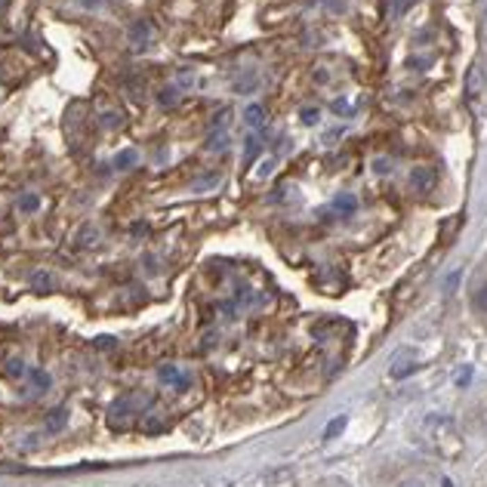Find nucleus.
<instances>
[{
    "mask_svg": "<svg viewBox=\"0 0 487 487\" xmlns=\"http://www.w3.org/2000/svg\"><path fill=\"white\" fill-rule=\"evenodd\" d=\"M426 435L435 441V450H438L441 456H447V460H456V456L463 454V441L460 435H456V426L450 422L447 417H429L426 420Z\"/></svg>",
    "mask_w": 487,
    "mask_h": 487,
    "instance_id": "nucleus-1",
    "label": "nucleus"
},
{
    "mask_svg": "<svg viewBox=\"0 0 487 487\" xmlns=\"http://www.w3.org/2000/svg\"><path fill=\"white\" fill-rule=\"evenodd\" d=\"M145 404H148L145 395H127V398H120L118 404H111V410H109V426L111 429H127V426H130V420L136 417V410H139V407H145Z\"/></svg>",
    "mask_w": 487,
    "mask_h": 487,
    "instance_id": "nucleus-2",
    "label": "nucleus"
},
{
    "mask_svg": "<svg viewBox=\"0 0 487 487\" xmlns=\"http://www.w3.org/2000/svg\"><path fill=\"white\" fill-rule=\"evenodd\" d=\"M417 367H420L417 355H413L410 349H398V352L392 355V367H389V374H392V379H407V376L417 374Z\"/></svg>",
    "mask_w": 487,
    "mask_h": 487,
    "instance_id": "nucleus-3",
    "label": "nucleus"
},
{
    "mask_svg": "<svg viewBox=\"0 0 487 487\" xmlns=\"http://www.w3.org/2000/svg\"><path fill=\"white\" fill-rule=\"evenodd\" d=\"M481 99H484V74L478 65H472L465 71V102H469V109H481Z\"/></svg>",
    "mask_w": 487,
    "mask_h": 487,
    "instance_id": "nucleus-4",
    "label": "nucleus"
},
{
    "mask_svg": "<svg viewBox=\"0 0 487 487\" xmlns=\"http://www.w3.org/2000/svg\"><path fill=\"white\" fill-rule=\"evenodd\" d=\"M157 379L163 385H170V389H189L191 385V374L185 367H179V364H161L157 367Z\"/></svg>",
    "mask_w": 487,
    "mask_h": 487,
    "instance_id": "nucleus-5",
    "label": "nucleus"
},
{
    "mask_svg": "<svg viewBox=\"0 0 487 487\" xmlns=\"http://www.w3.org/2000/svg\"><path fill=\"white\" fill-rule=\"evenodd\" d=\"M435 185H438V170L435 167H417L410 173V189L417 195H429V191H435Z\"/></svg>",
    "mask_w": 487,
    "mask_h": 487,
    "instance_id": "nucleus-6",
    "label": "nucleus"
},
{
    "mask_svg": "<svg viewBox=\"0 0 487 487\" xmlns=\"http://www.w3.org/2000/svg\"><path fill=\"white\" fill-rule=\"evenodd\" d=\"M154 25L148 22V19H139V22H133L130 25V31H127V38H130V47L133 49H145L148 44L154 40Z\"/></svg>",
    "mask_w": 487,
    "mask_h": 487,
    "instance_id": "nucleus-7",
    "label": "nucleus"
},
{
    "mask_svg": "<svg viewBox=\"0 0 487 487\" xmlns=\"http://www.w3.org/2000/svg\"><path fill=\"white\" fill-rule=\"evenodd\" d=\"M296 478V469L293 465H271V469L262 475V484L266 487H284Z\"/></svg>",
    "mask_w": 487,
    "mask_h": 487,
    "instance_id": "nucleus-8",
    "label": "nucleus"
},
{
    "mask_svg": "<svg viewBox=\"0 0 487 487\" xmlns=\"http://www.w3.org/2000/svg\"><path fill=\"white\" fill-rule=\"evenodd\" d=\"M28 284H31L34 293H49L56 287V278H53V271H47V269H34L31 278H28Z\"/></svg>",
    "mask_w": 487,
    "mask_h": 487,
    "instance_id": "nucleus-9",
    "label": "nucleus"
},
{
    "mask_svg": "<svg viewBox=\"0 0 487 487\" xmlns=\"http://www.w3.org/2000/svg\"><path fill=\"white\" fill-rule=\"evenodd\" d=\"M102 241V228H96V225H83V232L77 234V244H81L83 250H90V247H96V244Z\"/></svg>",
    "mask_w": 487,
    "mask_h": 487,
    "instance_id": "nucleus-10",
    "label": "nucleus"
},
{
    "mask_svg": "<svg viewBox=\"0 0 487 487\" xmlns=\"http://www.w3.org/2000/svg\"><path fill=\"white\" fill-rule=\"evenodd\" d=\"M358 210V200L355 195H336L333 198V213H342V216H352Z\"/></svg>",
    "mask_w": 487,
    "mask_h": 487,
    "instance_id": "nucleus-11",
    "label": "nucleus"
},
{
    "mask_svg": "<svg viewBox=\"0 0 487 487\" xmlns=\"http://www.w3.org/2000/svg\"><path fill=\"white\" fill-rule=\"evenodd\" d=\"M65 422H68V410H65V407H56V410L49 413V420H47V432L49 435L62 432V429H65Z\"/></svg>",
    "mask_w": 487,
    "mask_h": 487,
    "instance_id": "nucleus-12",
    "label": "nucleus"
},
{
    "mask_svg": "<svg viewBox=\"0 0 487 487\" xmlns=\"http://www.w3.org/2000/svg\"><path fill=\"white\" fill-rule=\"evenodd\" d=\"M244 124L253 127V130H260V127L266 124V111H262V105H247V111H244Z\"/></svg>",
    "mask_w": 487,
    "mask_h": 487,
    "instance_id": "nucleus-13",
    "label": "nucleus"
},
{
    "mask_svg": "<svg viewBox=\"0 0 487 487\" xmlns=\"http://www.w3.org/2000/svg\"><path fill=\"white\" fill-rule=\"evenodd\" d=\"M28 370H31V367H25V361H19V358H10V361H6V367H3V374L10 376V379H25Z\"/></svg>",
    "mask_w": 487,
    "mask_h": 487,
    "instance_id": "nucleus-14",
    "label": "nucleus"
},
{
    "mask_svg": "<svg viewBox=\"0 0 487 487\" xmlns=\"http://www.w3.org/2000/svg\"><path fill=\"white\" fill-rule=\"evenodd\" d=\"M157 102H161V109H176L179 105V87H163L157 93Z\"/></svg>",
    "mask_w": 487,
    "mask_h": 487,
    "instance_id": "nucleus-15",
    "label": "nucleus"
},
{
    "mask_svg": "<svg viewBox=\"0 0 487 487\" xmlns=\"http://www.w3.org/2000/svg\"><path fill=\"white\" fill-rule=\"evenodd\" d=\"M346 426H349L346 417H333L330 422H327V429H324V441H333L336 435H342V432H346Z\"/></svg>",
    "mask_w": 487,
    "mask_h": 487,
    "instance_id": "nucleus-16",
    "label": "nucleus"
},
{
    "mask_svg": "<svg viewBox=\"0 0 487 487\" xmlns=\"http://www.w3.org/2000/svg\"><path fill=\"white\" fill-rule=\"evenodd\" d=\"M28 379H31V383L38 385L40 392H47L49 385H53V379H49V374H47V370H40V367H31V370H28Z\"/></svg>",
    "mask_w": 487,
    "mask_h": 487,
    "instance_id": "nucleus-17",
    "label": "nucleus"
},
{
    "mask_svg": "<svg viewBox=\"0 0 487 487\" xmlns=\"http://www.w3.org/2000/svg\"><path fill=\"white\" fill-rule=\"evenodd\" d=\"M330 109H333V114H355L358 99H352V96H349V99H333Z\"/></svg>",
    "mask_w": 487,
    "mask_h": 487,
    "instance_id": "nucleus-18",
    "label": "nucleus"
},
{
    "mask_svg": "<svg viewBox=\"0 0 487 487\" xmlns=\"http://www.w3.org/2000/svg\"><path fill=\"white\" fill-rule=\"evenodd\" d=\"M136 161H139V154H136L133 148H127V152H120L118 157H114V167H118V170H130Z\"/></svg>",
    "mask_w": 487,
    "mask_h": 487,
    "instance_id": "nucleus-19",
    "label": "nucleus"
},
{
    "mask_svg": "<svg viewBox=\"0 0 487 487\" xmlns=\"http://www.w3.org/2000/svg\"><path fill=\"white\" fill-rule=\"evenodd\" d=\"M472 374H475V370H472L469 364H463V367H456V374H454V385H456V389H465V385L472 383Z\"/></svg>",
    "mask_w": 487,
    "mask_h": 487,
    "instance_id": "nucleus-20",
    "label": "nucleus"
},
{
    "mask_svg": "<svg viewBox=\"0 0 487 487\" xmlns=\"http://www.w3.org/2000/svg\"><path fill=\"white\" fill-rule=\"evenodd\" d=\"M207 148H210V152H225V148H228V136H225V133H213V130H210Z\"/></svg>",
    "mask_w": 487,
    "mask_h": 487,
    "instance_id": "nucleus-21",
    "label": "nucleus"
},
{
    "mask_svg": "<svg viewBox=\"0 0 487 487\" xmlns=\"http://www.w3.org/2000/svg\"><path fill=\"white\" fill-rule=\"evenodd\" d=\"M228 118H232V111H228V109H222L219 114H213V120H210V130H213V133H216V130H222V133H225V127H228Z\"/></svg>",
    "mask_w": 487,
    "mask_h": 487,
    "instance_id": "nucleus-22",
    "label": "nucleus"
},
{
    "mask_svg": "<svg viewBox=\"0 0 487 487\" xmlns=\"http://www.w3.org/2000/svg\"><path fill=\"white\" fill-rule=\"evenodd\" d=\"M195 81H198V74L191 68H179V74H176L179 87H195Z\"/></svg>",
    "mask_w": 487,
    "mask_h": 487,
    "instance_id": "nucleus-23",
    "label": "nucleus"
},
{
    "mask_svg": "<svg viewBox=\"0 0 487 487\" xmlns=\"http://www.w3.org/2000/svg\"><path fill=\"white\" fill-rule=\"evenodd\" d=\"M460 222H463V216H450V222H447V228L441 232V244H450V238L456 234V228H460Z\"/></svg>",
    "mask_w": 487,
    "mask_h": 487,
    "instance_id": "nucleus-24",
    "label": "nucleus"
},
{
    "mask_svg": "<svg viewBox=\"0 0 487 487\" xmlns=\"http://www.w3.org/2000/svg\"><path fill=\"white\" fill-rule=\"evenodd\" d=\"M472 305H475V312L487 314V287H478L475 296H472Z\"/></svg>",
    "mask_w": 487,
    "mask_h": 487,
    "instance_id": "nucleus-25",
    "label": "nucleus"
},
{
    "mask_svg": "<svg viewBox=\"0 0 487 487\" xmlns=\"http://www.w3.org/2000/svg\"><path fill=\"white\" fill-rule=\"evenodd\" d=\"M219 182V173H210V176H200L195 179V191H204V189H213Z\"/></svg>",
    "mask_w": 487,
    "mask_h": 487,
    "instance_id": "nucleus-26",
    "label": "nucleus"
},
{
    "mask_svg": "<svg viewBox=\"0 0 487 487\" xmlns=\"http://www.w3.org/2000/svg\"><path fill=\"white\" fill-rule=\"evenodd\" d=\"M120 120H124V118H120L118 111H105V114H102V127H105V130H114V127H120Z\"/></svg>",
    "mask_w": 487,
    "mask_h": 487,
    "instance_id": "nucleus-27",
    "label": "nucleus"
},
{
    "mask_svg": "<svg viewBox=\"0 0 487 487\" xmlns=\"http://www.w3.org/2000/svg\"><path fill=\"white\" fill-rule=\"evenodd\" d=\"M456 284H460V269H454L447 278H444V290L454 293V290H456Z\"/></svg>",
    "mask_w": 487,
    "mask_h": 487,
    "instance_id": "nucleus-28",
    "label": "nucleus"
},
{
    "mask_svg": "<svg viewBox=\"0 0 487 487\" xmlns=\"http://www.w3.org/2000/svg\"><path fill=\"white\" fill-rule=\"evenodd\" d=\"M410 3H413V0H392V3H389V6H392V16H395V19H398V16H404L407 6H410Z\"/></svg>",
    "mask_w": 487,
    "mask_h": 487,
    "instance_id": "nucleus-29",
    "label": "nucleus"
},
{
    "mask_svg": "<svg viewBox=\"0 0 487 487\" xmlns=\"http://www.w3.org/2000/svg\"><path fill=\"white\" fill-rule=\"evenodd\" d=\"M299 118H303V124H318V120H321V111H318V109H303V114H299Z\"/></svg>",
    "mask_w": 487,
    "mask_h": 487,
    "instance_id": "nucleus-30",
    "label": "nucleus"
},
{
    "mask_svg": "<svg viewBox=\"0 0 487 487\" xmlns=\"http://www.w3.org/2000/svg\"><path fill=\"white\" fill-rule=\"evenodd\" d=\"M256 154H260V139L253 136V139H247V154H244V157H247V163H250Z\"/></svg>",
    "mask_w": 487,
    "mask_h": 487,
    "instance_id": "nucleus-31",
    "label": "nucleus"
},
{
    "mask_svg": "<svg viewBox=\"0 0 487 487\" xmlns=\"http://www.w3.org/2000/svg\"><path fill=\"white\" fill-rule=\"evenodd\" d=\"M271 167H275V157H266V161L260 163V170H256V176H260V179H266V176L271 173Z\"/></svg>",
    "mask_w": 487,
    "mask_h": 487,
    "instance_id": "nucleus-32",
    "label": "nucleus"
},
{
    "mask_svg": "<svg viewBox=\"0 0 487 487\" xmlns=\"http://www.w3.org/2000/svg\"><path fill=\"white\" fill-rule=\"evenodd\" d=\"M19 207H22V210H38V198H34V195H28V198L19 200Z\"/></svg>",
    "mask_w": 487,
    "mask_h": 487,
    "instance_id": "nucleus-33",
    "label": "nucleus"
},
{
    "mask_svg": "<svg viewBox=\"0 0 487 487\" xmlns=\"http://www.w3.org/2000/svg\"><path fill=\"white\" fill-rule=\"evenodd\" d=\"M398 487H426V484H422L420 478H407V481H401Z\"/></svg>",
    "mask_w": 487,
    "mask_h": 487,
    "instance_id": "nucleus-34",
    "label": "nucleus"
},
{
    "mask_svg": "<svg viewBox=\"0 0 487 487\" xmlns=\"http://www.w3.org/2000/svg\"><path fill=\"white\" fill-rule=\"evenodd\" d=\"M105 0H81V6H87V10H93V6H102Z\"/></svg>",
    "mask_w": 487,
    "mask_h": 487,
    "instance_id": "nucleus-35",
    "label": "nucleus"
},
{
    "mask_svg": "<svg viewBox=\"0 0 487 487\" xmlns=\"http://www.w3.org/2000/svg\"><path fill=\"white\" fill-rule=\"evenodd\" d=\"M3 96H6V87H0V102H3Z\"/></svg>",
    "mask_w": 487,
    "mask_h": 487,
    "instance_id": "nucleus-36",
    "label": "nucleus"
},
{
    "mask_svg": "<svg viewBox=\"0 0 487 487\" xmlns=\"http://www.w3.org/2000/svg\"><path fill=\"white\" fill-rule=\"evenodd\" d=\"M444 487H454V481H450V478H444Z\"/></svg>",
    "mask_w": 487,
    "mask_h": 487,
    "instance_id": "nucleus-37",
    "label": "nucleus"
}]
</instances>
